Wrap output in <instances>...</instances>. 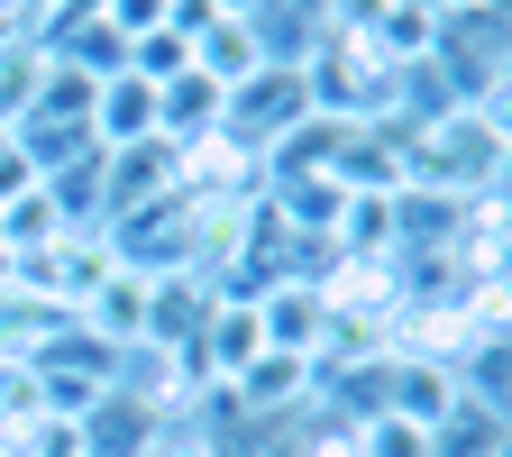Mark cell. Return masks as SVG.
<instances>
[{
  "label": "cell",
  "instance_id": "cell-10",
  "mask_svg": "<svg viewBox=\"0 0 512 457\" xmlns=\"http://www.w3.org/2000/svg\"><path fill=\"white\" fill-rule=\"evenodd\" d=\"M37 92H46V46L37 37H0V138L28 119Z\"/></svg>",
  "mask_w": 512,
  "mask_h": 457
},
{
  "label": "cell",
  "instance_id": "cell-1",
  "mask_svg": "<svg viewBox=\"0 0 512 457\" xmlns=\"http://www.w3.org/2000/svg\"><path fill=\"white\" fill-rule=\"evenodd\" d=\"M302 119H311V83H302V64H256L247 83H229V119H220V138H238L256 165H266V147L293 138Z\"/></svg>",
  "mask_w": 512,
  "mask_h": 457
},
{
  "label": "cell",
  "instance_id": "cell-2",
  "mask_svg": "<svg viewBox=\"0 0 512 457\" xmlns=\"http://www.w3.org/2000/svg\"><path fill=\"white\" fill-rule=\"evenodd\" d=\"M256 302V330H266V348H293V357H320V339H330V293H320V275H275Z\"/></svg>",
  "mask_w": 512,
  "mask_h": 457
},
{
  "label": "cell",
  "instance_id": "cell-12",
  "mask_svg": "<svg viewBox=\"0 0 512 457\" xmlns=\"http://www.w3.org/2000/svg\"><path fill=\"white\" fill-rule=\"evenodd\" d=\"M128 74L138 83H174V74H192V37L165 19V28H147V37H128Z\"/></svg>",
  "mask_w": 512,
  "mask_h": 457
},
{
  "label": "cell",
  "instance_id": "cell-3",
  "mask_svg": "<svg viewBox=\"0 0 512 457\" xmlns=\"http://www.w3.org/2000/svg\"><path fill=\"white\" fill-rule=\"evenodd\" d=\"M467 403V384L458 366H439V357H403V348H384V412H403L421 430H439L448 412Z\"/></svg>",
  "mask_w": 512,
  "mask_h": 457
},
{
  "label": "cell",
  "instance_id": "cell-9",
  "mask_svg": "<svg viewBox=\"0 0 512 457\" xmlns=\"http://www.w3.org/2000/svg\"><path fill=\"white\" fill-rule=\"evenodd\" d=\"M192 64H202L211 83H247L256 64H266V46H256V28H247V19H211L202 37H192Z\"/></svg>",
  "mask_w": 512,
  "mask_h": 457
},
{
  "label": "cell",
  "instance_id": "cell-7",
  "mask_svg": "<svg viewBox=\"0 0 512 457\" xmlns=\"http://www.w3.org/2000/svg\"><path fill=\"white\" fill-rule=\"evenodd\" d=\"M147 138H156V83L110 74V83L92 92V147L119 156V147H147Z\"/></svg>",
  "mask_w": 512,
  "mask_h": 457
},
{
  "label": "cell",
  "instance_id": "cell-18",
  "mask_svg": "<svg viewBox=\"0 0 512 457\" xmlns=\"http://www.w3.org/2000/svg\"><path fill=\"white\" fill-rule=\"evenodd\" d=\"M494 74H503V83H512V37H503V64H494Z\"/></svg>",
  "mask_w": 512,
  "mask_h": 457
},
{
  "label": "cell",
  "instance_id": "cell-11",
  "mask_svg": "<svg viewBox=\"0 0 512 457\" xmlns=\"http://www.w3.org/2000/svg\"><path fill=\"white\" fill-rule=\"evenodd\" d=\"M503 412H485V403H458V412H448L439 430H430V457H494L503 448Z\"/></svg>",
  "mask_w": 512,
  "mask_h": 457
},
{
  "label": "cell",
  "instance_id": "cell-4",
  "mask_svg": "<svg viewBox=\"0 0 512 457\" xmlns=\"http://www.w3.org/2000/svg\"><path fill=\"white\" fill-rule=\"evenodd\" d=\"M74 430H83V457H147V439L165 430V403H147V394H128V384H110V394H101Z\"/></svg>",
  "mask_w": 512,
  "mask_h": 457
},
{
  "label": "cell",
  "instance_id": "cell-5",
  "mask_svg": "<svg viewBox=\"0 0 512 457\" xmlns=\"http://www.w3.org/2000/svg\"><path fill=\"white\" fill-rule=\"evenodd\" d=\"M220 119H229V83H211L202 64H192V74H174V83H156V138H165V147L220 138Z\"/></svg>",
  "mask_w": 512,
  "mask_h": 457
},
{
  "label": "cell",
  "instance_id": "cell-6",
  "mask_svg": "<svg viewBox=\"0 0 512 457\" xmlns=\"http://www.w3.org/2000/svg\"><path fill=\"white\" fill-rule=\"evenodd\" d=\"M439 10H430V0H384V19L366 28V55L384 64V74H412V64H430L439 55Z\"/></svg>",
  "mask_w": 512,
  "mask_h": 457
},
{
  "label": "cell",
  "instance_id": "cell-8",
  "mask_svg": "<svg viewBox=\"0 0 512 457\" xmlns=\"http://www.w3.org/2000/svg\"><path fill=\"white\" fill-rule=\"evenodd\" d=\"M192 348H202V366H211V384H238L256 357H266V330H256V302H220L211 320H202V339H192Z\"/></svg>",
  "mask_w": 512,
  "mask_h": 457
},
{
  "label": "cell",
  "instance_id": "cell-20",
  "mask_svg": "<svg viewBox=\"0 0 512 457\" xmlns=\"http://www.w3.org/2000/svg\"><path fill=\"white\" fill-rule=\"evenodd\" d=\"M0 275H10V247H0Z\"/></svg>",
  "mask_w": 512,
  "mask_h": 457
},
{
  "label": "cell",
  "instance_id": "cell-21",
  "mask_svg": "<svg viewBox=\"0 0 512 457\" xmlns=\"http://www.w3.org/2000/svg\"><path fill=\"white\" fill-rule=\"evenodd\" d=\"M485 10H512V0H485Z\"/></svg>",
  "mask_w": 512,
  "mask_h": 457
},
{
  "label": "cell",
  "instance_id": "cell-17",
  "mask_svg": "<svg viewBox=\"0 0 512 457\" xmlns=\"http://www.w3.org/2000/svg\"><path fill=\"white\" fill-rule=\"evenodd\" d=\"M211 10H220V19H247V10H256V0H211Z\"/></svg>",
  "mask_w": 512,
  "mask_h": 457
},
{
  "label": "cell",
  "instance_id": "cell-14",
  "mask_svg": "<svg viewBox=\"0 0 512 457\" xmlns=\"http://www.w3.org/2000/svg\"><path fill=\"white\" fill-rule=\"evenodd\" d=\"M19 457H83V430L46 412V421H28V430H19Z\"/></svg>",
  "mask_w": 512,
  "mask_h": 457
},
{
  "label": "cell",
  "instance_id": "cell-19",
  "mask_svg": "<svg viewBox=\"0 0 512 457\" xmlns=\"http://www.w3.org/2000/svg\"><path fill=\"white\" fill-rule=\"evenodd\" d=\"M494 457H512V430H503V448H494Z\"/></svg>",
  "mask_w": 512,
  "mask_h": 457
},
{
  "label": "cell",
  "instance_id": "cell-15",
  "mask_svg": "<svg viewBox=\"0 0 512 457\" xmlns=\"http://www.w3.org/2000/svg\"><path fill=\"white\" fill-rule=\"evenodd\" d=\"M147 457H220V439H211V430H192L183 412H165V430L147 439Z\"/></svg>",
  "mask_w": 512,
  "mask_h": 457
},
{
  "label": "cell",
  "instance_id": "cell-13",
  "mask_svg": "<svg viewBox=\"0 0 512 457\" xmlns=\"http://www.w3.org/2000/svg\"><path fill=\"white\" fill-rule=\"evenodd\" d=\"M357 448H366V457H430V430H421V421H403V412H366Z\"/></svg>",
  "mask_w": 512,
  "mask_h": 457
},
{
  "label": "cell",
  "instance_id": "cell-16",
  "mask_svg": "<svg viewBox=\"0 0 512 457\" xmlns=\"http://www.w3.org/2000/svg\"><path fill=\"white\" fill-rule=\"evenodd\" d=\"M467 110H476V119H485V138H494V147H503V156H512V83H503V74H494V83H485V92H476V101H467Z\"/></svg>",
  "mask_w": 512,
  "mask_h": 457
}]
</instances>
